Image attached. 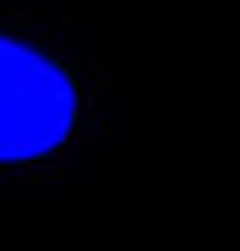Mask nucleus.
Returning <instances> with one entry per match:
<instances>
[{
  "label": "nucleus",
  "instance_id": "1",
  "mask_svg": "<svg viewBox=\"0 0 240 251\" xmlns=\"http://www.w3.org/2000/svg\"><path fill=\"white\" fill-rule=\"evenodd\" d=\"M76 126V82L22 38L0 33V164L49 158Z\"/></svg>",
  "mask_w": 240,
  "mask_h": 251
}]
</instances>
